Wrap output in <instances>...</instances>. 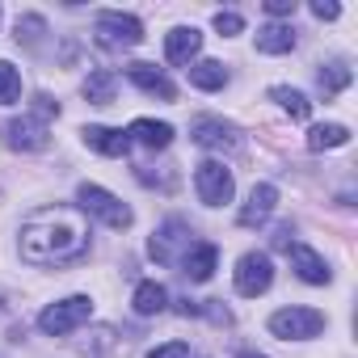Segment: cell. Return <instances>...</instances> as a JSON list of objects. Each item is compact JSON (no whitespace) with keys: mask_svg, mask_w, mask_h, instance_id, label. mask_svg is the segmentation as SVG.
<instances>
[{"mask_svg":"<svg viewBox=\"0 0 358 358\" xmlns=\"http://www.w3.org/2000/svg\"><path fill=\"white\" fill-rule=\"evenodd\" d=\"M22 97V72L0 59V106H13Z\"/></svg>","mask_w":358,"mask_h":358,"instance_id":"25","label":"cell"},{"mask_svg":"<svg viewBox=\"0 0 358 358\" xmlns=\"http://www.w3.org/2000/svg\"><path fill=\"white\" fill-rule=\"evenodd\" d=\"M127 139H135V143H143V148H169L173 143V127L169 122H152V118H135L131 122V131H127Z\"/></svg>","mask_w":358,"mask_h":358,"instance_id":"17","label":"cell"},{"mask_svg":"<svg viewBox=\"0 0 358 358\" xmlns=\"http://www.w3.org/2000/svg\"><path fill=\"white\" fill-rule=\"evenodd\" d=\"M236 358H266V354H257V350H241Z\"/></svg>","mask_w":358,"mask_h":358,"instance_id":"34","label":"cell"},{"mask_svg":"<svg viewBox=\"0 0 358 358\" xmlns=\"http://www.w3.org/2000/svg\"><path fill=\"white\" fill-rule=\"evenodd\" d=\"M85 97H89L93 106H110V101H114V72H110V68L89 72V80H85Z\"/></svg>","mask_w":358,"mask_h":358,"instance_id":"22","label":"cell"},{"mask_svg":"<svg viewBox=\"0 0 358 358\" xmlns=\"http://www.w3.org/2000/svg\"><path fill=\"white\" fill-rule=\"evenodd\" d=\"M148 358H190V345L186 341H169V345H156Z\"/></svg>","mask_w":358,"mask_h":358,"instance_id":"29","label":"cell"},{"mask_svg":"<svg viewBox=\"0 0 358 358\" xmlns=\"http://www.w3.org/2000/svg\"><path fill=\"white\" fill-rule=\"evenodd\" d=\"M131 308H135L139 316H160V312L169 308V291H164L160 282H139L135 295H131Z\"/></svg>","mask_w":358,"mask_h":358,"instance_id":"20","label":"cell"},{"mask_svg":"<svg viewBox=\"0 0 358 358\" xmlns=\"http://www.w3.org/2000/svg\"><path fill=\"white\" fill-rule=\"evenodd\" d=\"M203 51V34L194 30V26H177V30H169L164 34V55H169V64H186L190 68V59Z\"/></svg>","mask_w":358,"mask_h":358,"instance_id":"13","label":"cell"},{"mask_svg":"<svg viewBox=\"0 0 358 358\" xmlns=\"http://www.w3.org/2000/svg\"><path fill=\"white\" fill-rule=\"evenodd\" d=\"M295 30L291 26H278V22H270V26H262L257 30V51H266V55H287V51H295Z\"/></svg>","mask_w":358,"mask_h":358,"instance_id":"18","label":"cell"},{"mask_svg":"<svg viewBox=\"0 0 358 358\" xmlns=\"http://www.w3.org/2000/svg\"><path fill=\"white\" fill-rule=\"evenodd\" d=\"M80 135H85V143H89L93 152H101V156H127V152H131L127 131H114V127H85Z\"/></svg>","mask_w":358,"mask_h":358,"instance_id":"15","label":"cell"},{"mask_svg":"<svg viewBox=\"0 0 358 358\" xmlns=\"http://www.w3.org/2000/svg\"><path fill=\"white\" fill-rule=\"evenodd\" d=\"M324 329V316L316 308H282L270 316V333L282 337V341H308Z\"/></svg>","mask_w":358,"mask_h":358,"instance_id":"4","label":"cell"},{"mask_svg":"<svg viewBox=\"0 0 358 358\" xmlns=\"http://www.w3.org/2000/svg\"><path fill=\"white\" fill-rule=\"evenodd\" d=\"M97 43L110 51L122 47H139L143 43V22L131 13H97Z\"/></svg>","mask_w":358,"mask_h":358,"instance_id":"6","label":"cell"},{"mask_svg":"<svg viewBox=\"0 0 358 358\" xmlns=\"http://www.w3.org/2000/svg\"><path fill=\"white\" fill-rule=\"evenodd\" d=\"M80 350H85L89 358H101L106 350H114V329H93V333H89V341H85Z\"/></svg>","mask_w":358,"mask_h":358,"instance_id":"27","label":"cell"},{"mask_svg":"<svg viewBox=\"0 0 358 358\" xmlns=\"http://www.w3.org/2000/svg\"><path fill=\"white\" fill-rule=\"evenodd\" d=\"M190 135H194V143H199V148H211V152H236V148H241L236 127H232V122H224V118H194Z\"/></svg>","mask_w":358,"mask_h":358,"instance_id":"9","label":"cell"},{"mask_svg":"<svg viewBox=\"0 0 358 358\" xmlns=\"http://www.w3.org/2000/svg\"><path fill=\"white\" fill-rule=\"evenodd\" d=\"M34 110H38L43 118H51V114H59V101H51L47 93H38V97H34Z\"/></svg>","mask_w":358,"mask_h":358,"instance_id":"32","label":"cell"},{"mask_svg":"<svg viewBox=\"0 0 358 358\" xmlns=\"http://www.w3.org/2000/svg\"><path fill=\"white\" fill-rule=\"evenodd\" d=\"M182 245H190V224H186V220H169V224H160L156 236H152V257H156L160 266H173Z\"/></svg>","mask_w":358,"mask_h":358,"instance_id":"10","label":"cell"},{"mask_svg":"<svg viewBox=\"0 0 358 358\" xmlns=\"http://www.w3.org/2000/svg\"><path fill=\"white\" fill-rule=\"evenodd\" d=\"M312 13H316L320 22H333V17H341V9H337V5H329V0H316V5H312Z\"/></svg>","mask_w":358,"mask_h":358,"instance_id":"31","label":"cell"},{"mask_svg":"<svg viewBox=\"0 0 358 358\" xmlns=\"http://www.w3.org/2000/svg\"><path fill=\"white\" fill-rule=\"evenodd\" d=\"M215 30L232 38V34H241V30H245V17H241V13H215Z\"/></svg>","mask_w":358,"mask_h":358,"instance_id":"28","label":"cell"},{"mask_svg":"<svg viewBox=\"0 0 358 358\" xmlns=\"http://www.w3.org/2000/svg\"><path fill=\"white\" fill-rule=\"evenodd\" d=\"M127 76H131V85H139L148 97H160V101H173V97H177L173 80H169L156 64H127Z\"/></svg>","mask_w":358,"mask_h":358,"instance_id":"12","label":"cell"},{"mask_svg":"<svg viewBox=\"0 0 358 358\" xmlns=\"http://www.w3.org/2000/svg\"><path fill=\"white\" fill-rule=\"evenodd\" d=\"M291 236H295V228L291 224H278L274 228V249H291Z\"/></svg>","mask_w":358,"mask_h":358,"instance_id":"33","label":"cell"},{"mask_svg":"<svg viewBox=\"0 0 358 358\" xmlns=\"http://www.w3.org/2000/svg\"><path fill=\"white\" fill-rule=\"evenodd\" d=\"M215 262H220V253H215V245H190V253L182 257V274L190 278V282H207L211 274H215Z\"/></svg>","mask_w":358,"mask_h":358,"instance_id":"16","label":"cell"},{"mask_svg":"<svg viewBox=\"0 0 358 358\" xmlns=\"http://www.w3.org/2000/svg\"><path fill=\"white\" fill-rule=\"evenodd\" d=\"M274 207H278V190L270 186V182H262V186H253L249 190V203L241 207V228H262L270 215H274Z\"/></svg>","mask_w":358,"mask_h":358,"instance_id":"11","label":"cell"},{"mask_svg":"<svg viewBox=\"0 0 358 358\" xmlns=\"http://www.w3.org/2000/svg\"><path fill=\"white\" fill-rule=\"evenodd\" d=\"M89 253V220L80 207H43L22 224V257L30 266H68Z\"/></svg>","mask_w":358,"mask_h":358,"instance_id":"1","label":"cell"},{"mask_svg":"<svg viewBox=\"0 0 358 358\" xmlns=\"http://www.w3.org/2000/svg\"><path fill=\"white\" fill-rule=\"evenodd\" d=\"M47 34V22L38 17V13H26V17H17V43H26V47H38V38Z\"/></svg>","mask_w":358,"mask_h":358,"instance_id":"26","label":"cell"},{"mask_svg":"<svg viewBox=\"0 0 358 358\" xmlns=\"http://www.w3.org/2000/svg\"><path fill=\"white\" fill-rule=\"evenodd\" d=\"M76 199H80V211L85 215H97L101 224H110V228H131V207L127 203H118L110 190H101V186H93V182H85L80 190H76Z\"/></svg>","mask_w":358,"mask_h":358,"instance_id":"3","label":"cell"},{"mask_svg":"<svg viewBox=\"0 0 358 358\" xmlns=\"http://www.w3.org/2000/svg\"><path fill=\"white\" fill-rule=\"evenodd\" d=\"M194 190H199V199H203L207 207H224V203H232V190H236L232 169L220 164V160H203L199 173H194Z\"/></svg>","mask_w":358,"mask_h":358,"instance_id":"5","label":"cell"},{"mask_svg":"<svg viewBox=\"0 0 358 358\" xmlns=\"http://www.w3.org/2000/svg\"><path fill=\"white\" fill-rule=\"evenodd\" d=\"M266 13L270 17H291L295 13V0H266Z\"/></svg>","mask_w":358,"mask_h":358,"instance_id":"30","label":"cell"},{"mask_svg":"<svg viewBox=\"0 0 358 358\" xmlns=\"http://www.w3.org/2000/svg\"><path fill=\"white\" fill-rule=\"evenodd\" d=\"M350 80H354V72H350L345 64H329V68H320V76H316V85H320V93H324V97L341 93Z\"/></svg>","mask_w":358,"mask_h":358,"instance_id":"24","label":"cell"},{"mask_svg":"<svg viewBox=\"0 0 358 358\" xmlns=\"http://www.w3.org/2000/svg\"><path fill=\"white\" fill-rule=\"evenodd\" d=\"M186 72H190V85H194V89H207V93H215V89L228 85V68H224L220 59H199V64H190Z\"/></svg>","mask_w":358,"mask_h":358,"instance_id":"19","label":"cell"},{"mask_svg":"<svg viewBox=\"0 0 358 358\" xmlns=\"http://www.w3.org/2000/svg\"><path fill=\"white\" fill-rule=\"evenodd\" d=\"M89 316H93V299H89V295H68V299H59V303L43 308L38 329H43L47 337H64V333L80 329Z\"/></svg>","mask_w":358,"mask_h":358,"instance_id":"2","label":"cell"},{"mask_svg":"<svg viewBox=\"0 0 358 358\" xmlns=\"http://www.w3.org/2000/svg\"><path fill=\"white\" fill-rule=\"evenodd\" d=\"M0 131H5V143L13 148V152H43L47 148V122L43 118H9L5 127H0Z\"/></svg>","mask_w":358,"mask_h":358,"instance_id":"8","label":"cell"},{"mask_svg":"<svg viewBox=\"0 0 358 358\" xmlns=\"http://www.w3.org/2000/svg\"><path fill=\"white\" fill-rule=\"evenodd\" d=\"M345 143H350V127H341V122H320L308 131L312 152H329V148H345Z\"/></svg>","mask_w":358,"mask_h":358,"instance_id":"21","label":"cell"},{"mask_svg":"<svg viewBox=\"0 0 358 358\" xmlns=\"http://www.w3.org/2000/svg\"><path fill=\"white\" fill-rule=\"evenodd\" d=\"M270 97H274V101H278V106H282V110H287V114H291L295 122H303V118L312 114V101H308V97H303L299 89H287V85H274V89H270Z\"/></svg>","mask_w":358,"mask_h":358,"instance_id":"23","label":"cell"},{"mask_svg":"<svg viewBox=\"0 0 358 358\" xmlns=\"http://www.w3.org/2000/svg\"><path fill=\"white\" fill-rule=\"evenodd\" d=\"M287 253H291V266H295V274H299L303 282H312V287H324V282L333 278V270L324 266V257H320L316 249H308V245H291Z\"/></svg>","mask_w":358,"mask_h":358,"instance_id":"14","label":"cell"},{"mask_svg":"<svg viewBox=\"0 0 358 358\" xmlns=\"http://www.w3.org/2000/svg\"><path fill=\"white\" fill-rule=\"evenodd\" d=\"M270 282H274V262H270V253H245V257L236 262V291H241V295L257 299V295L270 291Z\"/></svg>","mask_w":358,"mask_h":358,"instance_id":"7","label":"cell"}]
</instances>
